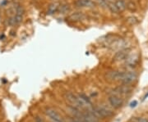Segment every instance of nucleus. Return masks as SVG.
I'll use <instances>...</instances> for the list:
<instances>
[{"label": "nucleus", "instance_id": "nucleus-1", "mask_svg": "<svg viewBox=\"0 0 148 122\" xmlns=\"http://www.w3.org/2000/svg\"><path fill=\"white\" fill-rule=\"evenodd\" d=\"M89 110L96 116L98 119H105L106 117H111L114 115L113 111L105 107H91Z\"/></svg>", "mask_w": 148, "mask_h": 122}, {"label": "nucleus", "instance_id": "nucleus-2", "mask_svg": "<svg viewBox=\"0 0 148 122\" xmlns=\"http://www.w3.org/2000/svg\"><path fill=\"white\" fill-rule=\"evenodd\" d=\"M128 45V42L126 39H120V38H115L114 41L109 44V48L111 50H115V51H119L123 48H127Z\"/></svg>", "mask_w": 148, "mask_h": 122}, {"label": "nucleus", "instance_id": "nucleus-3", "mask_svg": "<svg viewBox=\"0 0 148 122\" xmlns=\"http://www.w3.org/2000/svg\"><path fill=\"white\" fill-rule=\"evenodd\" d=\"M137 79V75L136 72L126 71V72H123L120 81L123 84H131L134 81H136Z\"/></svg>", "mask_w": 148, "mask_h": 122}, {"label": "nucleus", "instance_id": "nucleus-4", "mask_svg": "<svg viewBox=\"0 0 148 122\" xmlns=\"http://www.w3.org/2000/svg\"><path fill=\"white\" fill-rule=\"evenodd\" d=\"M130 55V48H123L121 50L116 52L113 60L114 62H122V61H125L128 56Z\"/></svg>", "mask_w": 148, "mask_h": 122}, {"label": "nucleus", "instance_id": "nucleus-5", "mask_svg": "<svg viewBox=\"0 0 148 122\" xmlns=\"http://www.w3.org/2000/svg\"><path fill=\"white\" fill-rule=\"evenodd\" d=\"M64 97L66 99L67 103L70 104V106H73L74 107H77V108H81V106H80V103L78 102V99H77V96L74 95L73 93H66L64 94Z\"/></svg>", "mask_w": 148, "mask_h": 122}, {"label": "nucleus", "instance_id": "nucleus-6", "mask_svg": "<svg viewBox=\"0 0 148 122\" xmlns=\"http://www.w3.org/2000/svg\"><path fill=\"white\" fill-rule=\"evenodd\" d=\"M108 100H109V104L113 107H115V108H119V107H121L122 106H123V100L119 97V95H116V94L109 95Z\"/></svg>", "mask_w": 148, "mask_h": 122}, {"label": "nucleus", "instance_id": "nucleus-7", "mask_svg": "<svg viewBox=\"0 0 148 122\" xmlns=\"http://www.w3.org/2000/svg\"><path fill=\"white\" fill-rule=\"evenodd\" d=\"M122 74V71H109L105 74V79L109 81H120Z\"/></svg>", "mask_w": 148, "mask_h": 122}, {"label": "nucleus", "instance_id": "nucleus-8", "mask_svg": "<svg viewBox=\"0 0 148 122\" xmlns=\"http://www.w3.org/2000/svg\"><path fill=\"white\" fill-rule=\"evenodd\" d=\"M45 115L49 116L54 122H63L62 116L53 108H47L45 111Z\"/></svg>", "mask_w": 148, "mask_h": 122}, {"label": "nucleus", "instance_id": "nucleus-9", "mask_svg": "<svg viewBox=\"0 0 148 122\" xmlns=\"http://www.w3.org/2000/svg\"><path fill=\"white\" fill-rule=\"evenodd\" d=\"M87 16L86 14L81 12H75L73 13H71L68 17H67V20L73 22H78V21H81L83 20L86 19Z\"/></svg>", "mask_w": 148, "mask_h": 122}, {"label": "nucleus", "instance_id": "nucleus-10", "mask_svg": "<svg viewBox=\"0 0 148 122\" xmlns=\"http://www.w3.org/2000/svg\"><path fill=\"white\" fill-rule=\"evenodd\" d=\"M74 4L77 7H92L95 5L92 0H77Z\"/></svg>", "mask_w": 148, "mask_h": 122}, {"label": "nucleus", "instance_id": "nucleus-11", "mask_svg": "<svg viewBox=\"0 0 148 122\" xmlns=\"http://www.w3.org/2000/svg\"><path fill=\"white\" fill-rule=\"evenodd\" d=\"M114 91L115 92V94H116V95H119V94H127V93H131L132 89H131V87H129V84H123L121 86L116 88Z\"/></svg>", "mask_w": 148, "mask_h": 122}, {"label": "nucleus", "instance_id": "nucleus-12", "mask_svg": "<svg viewBox=\"0 0 148 122\" xmlns=\"http://www.w3.org/2000/svg\"><path fill=\"white\" fill-rule=\"evenodd\" d=\"M25 13L24 7L21 5H18L16 8V16H15V20H16V24H20L22 21L23 16Z\"/></svg>", "mask_w": 148, "mask_h": 122}, {"label": "nucleus", "instance_id": "nucleus-13", "mask_svg": "<svg viewBox=\"0 0 148 122\" xmlns=\"http://www.w3.org/2000/svg\"><path fill=\"white\" fill-rule=\"evenodd\" d=\"M82 114H83V116L85 117V119L88 122H100L99 119L95 116L94 114L89 109L87 111H86L85 112H82Z\"/></svg>", "mask_w": 148, "mask_h": 122}, {"label": "nucleus", "instance_id": "nucleus-14", "mask_svg": "<svg viewBox=\"0 0 148 122\" xmlns=\"http://www.w3.org/2000/svg\"><path fill=\"white\" fill-rule=\"evenodd\" d=\"M59 7H60V3L59 2L52 3L48 7L47 14H49V15H53V14L56 13L57 12H59Z\"/></svg>", "mask_w": 148, "mask_h": 122}, {"label": "nucleus", "instance_id": "nucleus-15", "mask_svg": "<svg viewBox=\"0 0 148 122\" xmlns=\"http://www.w3.org/2000/svg\"><path fill=\"white\" fill-rule=\"evenodd\" d=\"M125 61H126V64L128 65L129 67H135L138 63L139 59L137 56H130L129 55Z\"/></svg>", "mask_w": 148, "mask_h": 122}, {"label": "nucleus", "instance_id": "nucleus-16", "mask_svg": "<svg viewBox=\"0 0 148 122\" xmlns=\"http://www.w3.org/2000/svg\"><path fill=\"white\" fill-rule=\"evenodd\" d=\"M115 3L116 7H118L119 13H122L126 10V3L124 0H116Z\"/></svg>", "mask_w": 148, "mask_h": 122}, {"label": "nucleus", "instance_id": "nucleus-17", "mask_svg": "<svg viewBox=\"0 0 148 122\" xmlns=\"http://www.w3.org/2000/svg\"><path fill=\"white\" fill-rule=\"evenodd\" d=\"M125 3H126V9H128V11L133 12V13L136 12V10H137V5L135 4V3H133L131 0L125 1Z\"/></svg>", "mask_w": 148, "mask_h": 122}, {"label": "nucleus", "instance_id": "nucleus-18", "mask_svg": "<svg viewBox=\"0 0 148 122\" xmlns=\"http://www.w3.org/2000/svg\"><path fill=\"white\" fill-rule=\"evenodd\" d=\"M69 10H70V5L67 4V3H63V4H60L59 9V13H62V14H65Z\"/></svg>", "mask_w": 148, "mask_h": 122}, {"label": "nucleus", "instance_id": "nucleus-19", "mask_svg": "<svg viewBox=\"0 0 148 122\" xmlns=\"http://www.w3.org/2000/svg\"><path fill=\"white\" fill-rule=\"evenodd\" d=\"M127 23L129 24L130 26H135L138 23V19L136 17H133V16L128 17L127 18Z\"/></svg>", "mask_w": 148, "mask_h": 122}, {"label": "nucleus", "instance_id": "nucleus-20", "mask_svg": "<svg viewBox=\"0 0 148 122\" xmlns=\"http://www.w3.org/2000/svg\"><path fill=\"white\" fill-rule=\"evenodd\" d=\"M107 7L109 8V10L112 13H119V11L118 9V7H116L115 3H109L107 4Z\"/></svg>", "mask_w": 148, "mask_h": 122}, {"label": "nucleus", "instance_id": "nucleus-21", "mask_svg": "<svg viewBox=\"0 0 148 122\" xmlns=\"http://www.w3.org/2000/svg\"><path fill=\"white\" fill-rule=\"evenodd\" d=\"M7 24L8 26H14L16 25V20H15V17H12L9 19L7 20Z\"/></svg>", "mask_w": 148, "mask_h": 122}, {"label": "nucleus", "instance_id": "nucleus-22", "mask_svg": "<svg viewBox=\"0 0 148 122\" xmlns=\"http://www.w3.org/2000/svg\"><path fill=\"white\" fill-rule=\"evenodd\" d=\"M97 3H98V4H99L101 7H107L106 3H105V2L104 0H97Z\"/></svg>", "mask_w": 148, "mask_h": 122}, {"label": "nucleus", "instance_id": "nucleus-23", "mask_svg": "<svg viewBox=\"0 0 148 122\" xmlns=\"http://www.w3.org/2000/svg\"><path fill=\"white\" fill-rule=\"evenodd\" d=\"M35 122H45L44 120L42 119V117H41L40 116H36L35 117Z\"/></svg>", "mask_w": 148, "mask_h": 122}, {"label": "nucleus", "instance_id": "nucleus-24", "mask_svg": "<svg viewBox=\"0 0 148 122\" xmlns=\"http://www.w3.org/2000/svg\"><path fill=\"white\" fill-rule=\"evenodd\" d=\"M137 101H133V102H132V103H130V107H135L137 106Z\"/></svg>", "mask_w": 148, "mask_h": 122}, {"label": "nucleus", "instance_id": "nucleus-25", "mask_svg": "<svg viewBox=\"0 0 148 122\" xmlns=\"http://www.w3.org/2000/svg\"><path fill=\"white\" fill-rule=\"evenodd\" d=\"M105 2V3H106V5L109 4V3H115V1L116 0H104Z\"/></svg>", "mask_w": 148, "mask_h": 122}, {"label": "nucleus", "instance_id": "nucleus-26", "mask_svg": "<svg viewBox=\"0 0 148 122\" xmlns=\"http://www.w3.org/2000/svg\"><path fill=\"white\" fill-rule=\"evenodd\" d=\"M137 122H148V120L145 119V118H139Z\"/></svg>", "mask_w": 148, "mask_h": 122}, {"label": "nucleus", "instance_id": "nucleus-27", "mask_svg": "<svg viewBox=\"0 0 148 122\" xmlns=\"http://www.w3.org/2000/svg\"><path fill=\"white\" fill-rule=\"evenodd\" d=\"M147 97H148V93H147V94H146V95H145V97H144V98H143V100H145V99H146V98Z\"/></svg>", "mask_w": 148, "mask_h": 122}]
</instances>
